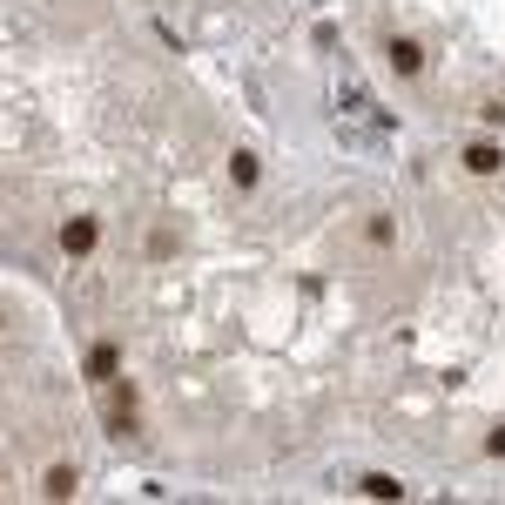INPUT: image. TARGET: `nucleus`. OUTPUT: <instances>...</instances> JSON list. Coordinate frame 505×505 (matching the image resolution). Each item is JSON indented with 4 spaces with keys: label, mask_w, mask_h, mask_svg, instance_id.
<instances>
[{
    "label": "nucleus",
    "mask_w": 505,
    "mask_h": 505,
    "mask_svg": "<svg viewBox=\"0 0 505 505\" xmlns=\"http://www.w3.org/2000/svg\"><path fill=\"white\" fill-rule=\"evenodd\" d=\"M75 485H81V472H75V465H54V472H47V499H75Z\"/></svg>",
    "instance_id": "nucleus-5"
},
{
    "label": "nucleus",
    "mask_w": 505,
    "mask_h": 505,
    "mask_svg": "<svg viewBox=\"0 0 505 505\" xmlns=\"http://www.w3.org/2000/svg\"><path fill=\"white\" fill-rule=\"evenodd\" d=\"M485 452H492V459H505V425H492V438H485Z\"/></svg>",
    "instance_id": "nucleus-8"
},
{
    "label": "nucleus",
    "mask_w": 505,
    "mask_h": 505,
    "mask_svg": "<svg viewBox=\"0 0 505 505\" xmlns=\"http://www.w3.org/2000/svg\"><path fill=\"white\" fill-rule=\"evenodd\" d=\"M357 485H364L371 499H404V485H398V478H391V472H364V478H357Z\"/></svg>",
    "instance_id": "nucleus-6"
},
{
    "label": "nucleus",
    "mask_w": 505,
    "mask_h": 505,
    "mask_svg": "<svg viewBox=\"0 0 505 505\" xmlns=\"http://www.w3.org/2000/svg\"><path fill=\"white\" fill-rule=\"evenodd\" d=\"M230 183H236V189L257 183V155H249V149H236V155H230Z\"/></svg>",
    "instance_id": "nucleus-7"
},
{
    "label": "nucleus",
    "mask_w": 505,
    "mask_h": 505,
    "mask_svg": "<svg viewBox=\"0 0 505 505\" xmlns=\"http://www.w3.org/2000/svg\"><path fill=\"white\" fill-rule=\"evenodd\" d=\"M115 371H122L115 344H94V351H88V378H94V384H115Z\"/></svg>",
    "instance_id": "nucleus-4"
},
{
    "label": "nucleus",
    "mask_w": 505,
    "mask_h": 505,
    "mask_svg": "<svg viewBox=\"0 0 505 505\" xmlns=\"http://www.w3.org/2000/svg\"><path fill=\"white\" fill-rule=\"evenodd\" d=\"M94 236H102V230H94V216H68V223H61V249H68V257H88Z\"/></svg>",
    "instance_id": "nucleus-1"
},
{
    "label": "nucleus",
    "mask_w": 505,
    "mask_h": 505,
    "mask_svg": "<svg viewBox=\"0 0 505 505\" xmlns=\"http://www.w3.org/2000/svg\"><path fill=\"white\" fill-rule=\"evenodd\" d=\"M384 54H391V68H398V75H418V68H425V47H418L411 34H391V47H384Z\"/></svg>",
    "instance_id": "nucleus-2"
},
{
    "label": "nucleus",
    "mask_w": 505,
    "mask_h": 505,
    "mask_svg": "<svg viewBox=\"0 0 505 505\" xmlns=\"http://www.w3.org/2000/svg\"><path fill=\"white\" fill-rule=\"evenodd\" d=\"M465 168H472V175H499V168H505L499 142H472V149H465Z\"/></svg>",
    "instance_id": "nucleus-3"
}]
</instances>
